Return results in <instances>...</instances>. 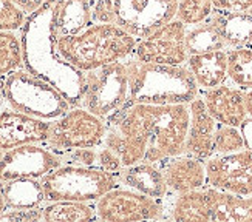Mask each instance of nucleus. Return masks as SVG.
<instances>
[{
  "label": "nucleus",
  "mask_w": 252,
  "mask_h": 222,
  "mask_svg": "<svg viewBox=\"0 0 252 222\" xmlns=\"http://www.w3.org/2000/svg\"><path fill=\"white\" fill-rule=\"evenodd\" d=\"M105 122L85 108L74 107L63 116L51 120L48 145L56 150L94 148L104 142Z\"/></svg>",
  "instance_id": "1a4fd4ad"
},
{
  "label": "nucleus",
  "mask_w": 252,
  "mask_h": 222,
  "mask_svg": "<svg viewBox=\"0 0 252 222\" xmlns=\"http://www.w3.org/2000/svg\"><path fill=\"white\" fill-rule=\"evenodd\" d=\"M126 63L128 70V99L126 105H188L198 93V83L192 73L181 65L144 63L135 57Z\"/></svg>",
  "instance_id": "f03ea898"
},
{
  "label": "nucleus",
  "mask_w": 252,
  "mask_h": 222,
  "mask_svg": "<svg viewBox=\"0 0 252 222\" xmlns=\"http://www.w3.org/2000/svg\"><path fill=\"white\" fill-rule=\"evenodd\" d=\"M50 128L51 120L32 117L16 110H5L0 113V150L6 151L27 143L47 142Z\"/></svg>",
  "instance_id": "4468645a"
},
{
  "label": "nucleus",
  "mask_w": 252,
  "mask_h": 222,
  "mask_svg": "<svg viewBox=\"0 0 252 222\" xmlns=\"http://www.w3.org/2000/svg\"><path fill=\"white\" fill-rule=\"evenodd\" d=\"M209 22L220 32L226 47L242 48L252 43V14L248 11H217Z\"/></svg>",
  "instance_id": "412c9836"
},
{
  "label": "nucleus",
  "mask_w": 252,
  "mask_h": 222,
  "mask_svg": "<svg viewBox=\"0 0 252 222\" xmlns=\"http://www.w3.org/2000/svg\"><path fill=\"white\" fill-rule=\"evenodd\" d=\"M118 174L119 179L128 185L131 190L144 193L150 197L159 199V201H162L164 196L167 194L169 187L166 184V179H164V173L152 162L124 166Z\"/></svg>",
  "instance_id": "aec40b11"
},
{
  "label": "nucleus",
  "mask_w": 252,
  "mask_h": 222,
  "mask_svg": "<svg viewBox=\"0 0 252 222\" xmlns=\"http://www.w3.org/2000/svg\"><path fill=\"white\" fill-rule=\"evenodd\" d=\"M128 99V70L123 60L85 73L82 108L104 122L121 110Z\"/></svg>",
  "instance_id": "0eeeda50"
},
{
  "label": "nucleus",
  "mask_w": 252,
  "mask_h": 222,
  "mask_svg": "<svg viewBox=\"0 0 252 222\" xmlns=\"http://www.w3.org/2000/svg\"><path fill=\"white\" fill-rule=\"evenodd\" d=\"M43 219L42 208H8L0 213V221L5 222H32Z\"/></svg>",
  "instance_id": "2f4dec72"
},
{
  "label": "nucleus",
  "mask_w": 252,
  "mask_h": 222,
  "mask_svg": "<svg viewBox=\"0 0 252 222\" xmlns=\"http://www.w3.org/2000/svg\"><path fill=\"white\" fill-rule=\"evenodd\" d=\"M13 3L25 16H30V14L34 13V11H37L43 3H45V0H13Z\"/></svg>",
  "instance_id": "e433bc0d"
},
{
  "label": "nucleus",
  "mask_w": 252,
  "mask_h": 222,
  "mask_svg": "<svg viewBox=\"0 0 252 222\" xmlns=\"http://www.w3.org/2000/svg\"><path fill=\"white\" fill-rule=\"evenodd\" d=\"M164 165V179L170 190L175 193H188L200 190L206 182V166L201 159L193 156L169 158Z\"/></svg>",
  "instance_id": "f3484780"
},
{
  "label": "nucleus",
  "mask_w": 252,
  "mask_h": 222,
  "mask_svg": "<svg viewBox=\"0 0 252 222\" xmlns=\"http://www.w3.org/2000/svg\"><path fill=\"white\" fill-rule=\"evenodd\" d=\"M19 68H24L20 36L16 31L0 29V74L6 76Z\"/></svg>",
  "instance_id": "cd10ccee"
},
{
  "label": "nucleus",
  "mask_w": 252,
  "mask_h": 222,
  "mask_svg": "<svg viewBox=\"0 0 252 222\" xmlns=\"http://www.w3.org/2000/svg\"><path fill=\"white\" fill-rule=\"evenodd\" d=\"M142 120L147 148L142 162H162L186 151L189 130V108L178 105L135 104Z\"/></svg>",
  "instance_id": "20e7f679"
},
{
  "label": "nucleus",
  "mask_w": 252,
  "mask_h": 222,
  "mask_svg": "<svg viewBox=\"0 0 252 222\" xmlns=\"http://www.w3.org/2000/svg\"><path fill=\"white\" fill-rule=\"evenodd\" d=\"M138 39L115 24H93L74 36L56 39L62 57L87 73L133 56Z\"/></svg>",
  "instance_id": "7ed1b4c3"
},
{
  "label": "nucleus",
  "mask_w": 252,
  "mask_h": 222,
  "mask_svg": "<svg viewBox=\"0 0 252 222\" xmlns=\"http://www.w3.org/2000/svg\"><path fill=\"white\" fill-rule=\"evenodd\" d=\"M115 25L141 40L177 19L178 0H113Z\"/></svg>",
  "instance_id": "6e6552de"
},
{
  "label": "nucleus",
  "mask_w": 252,
  "mask_h": 222,
  "mask_svg": "<svg viewBox=\"0 0 252 222\" xmlns=\"http://www.w3.org/2000/svg\"><path fill=\"white\" fill-rule=\"evenodd\" d=\"M203 101L211 116L223 125L240 127L246 119V94L235 88L226 85L209 88L204 93Z\"/></svg>",
  "instance_id": "dca6fc26"
},
{
  "label": "nucleus",
  "mask_w": 252,
  "mask_h": 222,
  "mask_svg": "<svg viewBox=\"0 0 252 222\" xmlns=\"http://www.w3.org/2000/svg\"><path fill=\"white\" fill-rule=\"evenodd\" d=\"M93 0H56L54 2V32L56 39L74 36L93 25Z\"/></svg>",
  "instance_id": "a211bd4d"
},
{
  "label": "nucleus",
  "mask_w": 252,
  "mask_h": 222,
  "mask_svg": "<svg viewBox=\"0 0 252 222\" xmlns=\"http://www.w3.org/2000/svg\"><path fill=\"white\" fill-rule=\"evenodd\" d=\"M251 48H252V43H251Z\"/></svg>",
  "instance_id": "37998d69"
},
{
  "label": "nucleus",
  "mask_w": 252,
  "mask_h": 222,
  "mask_svg": "<svg viewBox=\"0 0 252 222\" xmlns=\"http://www.w3.org/2000/svg\"><path fill=\"white\" fill-rule=\"evenodd\" d=\"M224 47V40L211 22H201L189 31H186V48H188L189 56L223 50Z\"/></svg>",
  "instance_id": "a878e982"
},
{
  "label": "nucleus",
  "mask_w": 252,
  "mask_h": 222,
  "mask_svg": "<svg viewBox=\"0 0 252 222\" xmlns=\"http://www.w3.org/2000/svg\"><path fill=\"white\" fill-rule=\"evenodd\" d=\"M96 215L97 219L112 222L159 219L162 216V205L159 199L136 190H123L115 187L96 201Z\"/></svg>",
  "instance_id": "9d476101"
},
{
  "label": "nucleus",
  "mask_w": 252,
  "mask_h": 222,
  "mask_svg": "<svg viewBox=\"0 0 252 222\" xmlns=\"http://www.w3.org/2000/svg\"><path fill=\"white\" fill-rule=\"evenodd\" d=\"M217 11H249L252 8V0H212Z\"/></svg>",
  "instance_id": "c9c22d12"
},
{
  "label": "nucleus",
  "mask_w": 252,
  "mask_h": 222,
  "mask_svg": "<svg viewBox=\"0 0 252 222\" xmlns=\"http://www.w3.org/2000/svg\"><path fill=\"white\" fill-rule=\"evenodd\" d=\"M96 166H97V168L104 170V171L113 173V174L119 173L124 168L121 158H119L115 151H112L110 148H107V147H104L102 150L97 151Z\"/></svg>",
  "instance_id": "72a5a7b5"
},
{
  "label": "nucleus",
  "mask_w": 252,
  "mask_h": 222,
  "mask_svg": "<svg viewBox=\"0 0 252 222\" xmlns=\"http://www.w3.org/2000/svg\"><path fill=\"white\" fill-rule=\"evenodd\" d=\"M246 108H248V114H251V117H252V88L246 94Z\"/></svg>",
  "instance_id": "58836bf2"
},
{
  "label": "nucleus",
  "mask_w": 252,
  "mask_h": 222,
  "mask_svg": "<svg viewBox=\"0 0 252 222\" xmlns=\"http://www.w3.org/2000/svg\"><path fill=\"white\" fill-rule=\"evenodd\" d=\"M92 17L93 24H115L113 0H93Z\"/></svg>",
  "instance_id": "473e14b6"
},
{
  "label": "nucleus",
  "mask_w": 252,
  "mask_h": 222,
  "mask_svg": "<svg viewBox=\"0 0 252 222\" xmlns=\"http://www.w3.org/2000/svg\"><path fill=\"white\" fill-rule=\"evenodd\" d=\"M3 81H5V76L0 74V101H2V99H5L3 97Z\"/></svg>",
  "instance_id": "a19ab883"
},
{
  "label": "nucleus",
  "mask_w": 252,
  "mask_h": 222,
  "mask_svg": "<svg viewBox=\"0 0 252 222\" xmlns=\"http://www.w3.org/2000/svg\"><path fill=\"white\" fill-rule=\"evenodd\" d=\"M54 2L45 0L37 11L27 16L20 28L24 68L48 82L67 99L71 107H79L85 88V73L65 60L56 47Z\"/></svg>",
  "instance_id": "f257e3e1"
},
{
  "label": "nucleus",
  "mask_w": 252,
  "mask_h": 222,
  "mask_svg": "<svg viewBox=\"0 0 252 222\" xmlns=\"http://www.w3.org/2000/svg\"><path fill=\"white\" fill-rule=\"evenodd\" d=\"M211 207V221L215 222H252V197L221 192L206 190Z\"/></svg>",
  "instance_id": "6ab92c4d"
},
{
  "label": "nucleus",
  "mask_w": 252,
  "mask_h": 222,
  "mask_svg": "<svg viewBox=\"0 0 252 222\" xmlns=\"http://www.w3.org/2000/svg\"><path fill=\"white\" fill-rule=\"evenodd\" d=\"M40 184L45 192V201L48 202H92L113 190L118 181L113 173L104 171L97 166L61 165L40 177Z\"/></svg>",
  "instance_id": "423d86ee"
},
{
  "label": "nucleus",
  "mask_w": 252,
  "mask_h": 222,
  "mask_svg": "<svg viewBox=\"0 0 252 222\" xmlns=\"http://www.w3.org/2000/svg\"><path fill=\"white\" fill-rule=\"evenodd\" d=\"M3 97L13 110L43 120L58 119L71 108L56 88L25 68L5 76Z\"/></svg>",
  "instance_id": "39448f33"
},
{
  "label": "nucleus",
  "mask_w": 252,
  "mask_h": 222,
  "mask_svg": "<svg viewBox=\"0 0 252 222\" xmlns=\"http://www.w3.org/2000/svg\"><path fill=\"white\" fill-rule=\"evenodd\" d=\"M206 179L217 190L252 194V151L240 150L211 158L206 164Z\"/></svg>",
  "instance_id": "ddd939ff"
},
{
  "label": "nucleus",
  "mask_w": 252,
  "mask_h": 222,
  "mask_svg": "<svg viewBox=\"0 0 252 222\" xmlns=\"http://www.w3.org/2000/svg\"><path fill=\"white\" fill-rule=\"evenodd\" d=\"M68 159L73 165L82 166H96L97 151L93 148H73L68 150Z\"/></svg>",
  "instance_id": "f704fd0d"
},
{
  "label": "nucleus",
  "mask_w": 252,
  "mask_h": 222,
  "mask_svg": "<svg viewBox=\"0 0 252 222\" xmlns=\"http://www.w3.org/2000/svg\"><path fill=\"white\" fill-rule=\"evenodd\" d=\"M189 130L186 139V151L196 159H209L214 150L215 119L207 111L203 99L195 97L189 104Z\"/></svg>",
  "instance_id": "2eb2a0df"
},
{
  "label": "nucleus",
  "mask_w": 252,
  "mask_h": 222,
  "mask_svg": "<svg viewBox=\"0 0 252 222\" xmlns=\"http://www.w3.org/2000/svg\"><path fill=\"white\" fill-rule=\"evenodd\" d=\"M245 148V140L242 131H238L237 127L232 125H221L215 130L214 136V150L220 154L235 153Z\"/></svg>",
  "instance_id": "c756f323"
},
{
  "label": "nucleus",
  "mask_w": 252,
  "mask_h": 222,
  "mask_svg": "<svg viewBox=\"0 0 252 222\" xmlns=\"http://www.w3.org/2000/svg\"><path fill=\"white\" fill-rule=\"evenodd\" d=\"M240 131H242V136L245 140V147L252 151V117L245 119L240 124Z\"/></svg>",
  "instance_id": "4c0bfd02"
},
{
  "label": "nucleus",
  "mask_w": 252,
  "mask_h": 222,
  "mask_svg": "<svg viewBox=\"0 0 252 222\" xmlns=\"http://www.w3.org/2000/svg\"><path fill=\"white\" fill-rule=\"evenodd\" d=\"M56 153L37 143H27L6 150L0 159V182L14 179H40L61 166Z\"/></svg>",
  "instance_id": "f8f14e48"
},
{
  "label": "nucleus",
  "mask_w": 252,
  "mask_h": 222,
  "mask_svg": "<svg viewBox=\"0 0 252 222\" xmlns=\"http://www.w3.org/2000/svg\"><path fill=\"white\" fill-rule=\"evenodd\" d=\"M212 0H178L177 19L184 25H198L212 16Z\"/></svg>",
  "instance_id": "c85d7f7f"
},
{
  "label": "nucleus",
  "mask_w": 252,
  "mask_h": 222,
  "mask_svg": "<svg viewBox=\"0 0 252 222\" xmlns=\"http://www.w3.org/2000/svg\"><path fill=\"white\" fill-rule=\"evenodd\" d=\"M6 208H36L45 201V192L37 179H14L3 185Z\"/></svg>",
  "instance_id": "5701e85b"
},
{
  "label": "nucleus",
  "mask_w": 252,
  "mask_h": 222,
  "mask_svg": "<svg viewBox=\"0 0 252 222\" xmlns=\"http://www.w3.org/2000/svg\"><path fill=\"white\" fill-rule=\"evenodd\" d=\"M186 31L188 29L183 22L173 19L150 36L138 40L133 57L144 63L183 65L189 57Z\"/></svg>",
  "instance_id": "9b49d317"
},
{
  "label": "nucleus",
  "mask_w": 252,
  "mask_h": 222,
  "mask_svg": "<svg viewBox=\"0 0 252 222\" xmlns=\"http://www.w3.org/2000/svg\"><path fill=\"white\" fill-rule=\"evenodd\" d=\"M6 210V204H5V197H3V188L0 185V213Z\"/></svg>",
  "instance_id": "ea45409f"
},
{
  "label": "nucleus",
  "mask_w": 252,
  "mask_h": 222,
  "mask_svg": "<svg viewBox=\"0 0 252 222\" xmlns=\"http://www.w3.org/2000/svg\"><path fill=\"white\" fill-rule=\"evenodd\" d=\"M27 16L13 3V0H0V29L20 31Z\"/></svg>",
  "instance_id": "7c9ffc66"
},
{
  "label": "nucleus",
  "mask_w": 252,
  "mask_h": 222,
  "mask_svg": "<svg viewBox=\"0 0 252 222\" xmlns=\"http://www.w3.org/2000/svg\"><path fill=\"white\" fill-rule=\"evenodd\" d=\"M3 153H5L3 150H0V159H2V156H3Z\"/></svg>",
  "instance_id": "79ce46f5"
},
{
  "label": "nucleus",
  "mask_w": 252,
  "mask_h": 222,
  "mask_svg": "<svg viewBox=\"0 0 252 222\" xmlns=\"http://www.w3.org/2000/svg\"><path fill=\"white\" fill-rule=\"evenodd\" d=\"M227 77L242 88H252V48H234L227 53Z\"/></svg>",
  "instance_id": "bb28decb"
},
{
  "label": "nucleus",
  "mask_w": 252,
  "mask_h": 222,
  "mask_svg": "<svg viewBox=\"0 0 252 222\" xmlns=\"http://www.w3.org/2000/svg\"><path fill=\"white\" fill-rule=\"evenodd\" d=\"M172 219L175 221H211V207L206 192H188L180 193L172 208Z\"/></svg>",
  "instance_id": "b1692460"
},
{
  "label": "nucleus",
  "mask_w": 252,
  "mask_h": 222,
  "mask_svg": "<svg viewBox=\"0 0 252 222\" xmlns=\"http://www.w3.org/2000/svg\"><path fill=\"white\" fill-rule=\"evenodd\" d=\"M188 68L200 86L207 90L218 86L227 77V53L217 50L203 54H190L188 57Z\"/></svg>",
  "instance_id": "4be33fe9"
},
{
  "label": "nucleus",
  "mask_w": 252,
  "mask_h": 222,
  "mask_svg": "<svg viewBox=\"0 0 252 222\" xmlns=\"http://www.w3.org/2000/svg\"><path fill=\"white\" fill-rule=\"evenodd\" d=\"M47 222H85L97 219L96 207L78 201H54L42 208Z\"/></svg>",
  "instance_id": "393cba45"
}]
</instances>
